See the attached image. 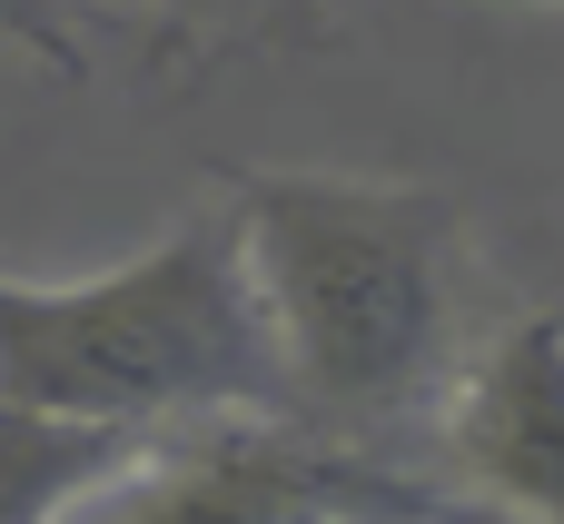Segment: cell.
<instances>
[{"label": "cell", "mask_w": 564, "mask_h": 524, "mask_svg": "<svg viewBox=\"0 0 564 524\" xmlns=\"http://www.w3.org/2000/svg\"><path fill=\"white\" fill-rule=\"evenodd\" d=\"M0 406L89 436H159L198 416H288L228 208L129 248L89 277H0Z\"/></svg>", "instance_id": "obj_2"}, {"label": "cell", "mask_w": 564, "mask_h": 524, "mask_svg": "<svg viewBox=\"0 0 564 524\" xmlns=\"http://www.w3.org/2000/svg\"><path fill=\"white\" fill-rule=\"evenodd\" d=\"M347 505L426 515V495L347 436H317L297 416H198L139 436L50 524H317Z\"/></svg>", "instance_id": "obj_3"}, {"label": "cell", "mask_w": 564, "mask_h": 524, "mask_svg": "<svg viewBox=\"0 0 564 524\" xmlns=\"http://www.w3.org/2000/svg\"><path fill=\"white\" fill-rule=\"evenodd\" d=\"M149 10H208V0H149Z\"/></svg>", "instance_id": "obj_7"}, {"label": "cell", "mask_w": 564, "mask_h": 524, "mask_svg": "<svg viewBox=\"0 0 564 524\" xmlns=\"http://www.w3.org/2000/svg\"><path fill=\"white\" fill-rule=\"evenodd\" d=\"M0 30H30V40H50V50H59V20H50V0H0Z\"/></svg>", "instance_id": "obj_5"}, {"label": "cell", "mask_w": 564, "mask_h": 524, "mask_svg": "<svg viewBox=\"0 0 564 524\" xmlns=\"http://www.w3.org/2000/svg\"><path fill=\"white\" fill-rule=\"evenodd\" d=\"M456 495L506 524H564V307L506 317L436 406Z\"/></svg>", "instance_id": "obj_4"}, {"label": "cell", "mask_w": 564, "mask_h": 524, "mask_svg": "<svg viewBox=\"0 0 564 524\" xmlns=\"http://www.w3.org/2000/svg\"><path fill=\"white\" fill-rule=\"evenodd\" d=\"M317 524H416V515H397V505H347V515H317Z\"/></svg>", "instance_id": "obj_6"}, {"label": "cell", "mask_w": 564, "mask_h": 524, "mask_svg": "<svg viewBox=\"0 0 564 524\" xmlns=\"http://www.w3.org/2000/svg\"><path fill=\"white\" fill-rule=\"evenodd\" d=\"M228 238L297 426L367 446L456 396L476 307L456 198L347 168H238Z\"/></svg>", "instance_id": "obj_1"}]
</instances>
